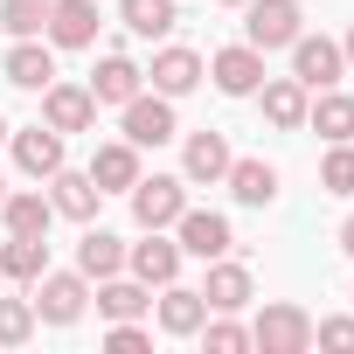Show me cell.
I'll use <instances>...</instances> for the list:
<instances>
[{"mask_svg": "<svg viewBox=\"0 0 354 354\" xmlns=\"http://www.w3.org/2000/svg\"><path fill=\"white\" fill-rule=\"evenodd\" d=\"M42 35H49V49H91L97 42V0H49Z\"/></svg>", "mask_w": 354, "mask_h": 354, "instance_id": "ba28073f", "label": "cell"}, {"mask_svg": "<svg viewBox=\"0 0 354 354\" xmlns=\"http://www.w3.org/2000/svg\"><path fill=\"white\" fill-rule=\"evenodd\" d=\"M42 271H49V236H8V243H0V278L35 285Z\"/></svg>", "mask_w": 354, "mask_h": 354, "instance_id": "484cf974", "label": "cell"}, {"mask_svg": "<svg viewBox=\"0 0 354 354\" xmlns=\"http://www.w3.org/2000/svg\"><path fill=\"white\" fill-rule=\"evenodd\" d=\"M306 125L333 146V139H354V97L333 84V91H319V104H306Z\"/></svg>", "mask_w": 354, "mask_h": 354, "instance_id": "d4e9b609", "label": "cell"}, {"mask_svg": "<svg viewBox=\"0 0 354 354\" xmlns=\"http://www.w3.org/2000/svg\"><path fill=\"white\" fill-rule=\"evenodd\" d=\"M91 118H97L91 84H49V91H42V125H56L63 139H70V132H91Z\"/></svg>", "mask_w": 354, "mask_h": 354, "instance_id": "9c48e42d", "label": "cell"}, {"mask_svg": "<svg viewBox=\"0 0 354 354\" xmlns=\"http://www.w3.org/2000/svg\"><path fill=\"white\" fill-rule=\"evenodd\" d=\"M91 181H97L104 195H132V181H139V146H132V139H111V146H97V160H91Z\"/></svg>", "mask_w": 354, "mask_h": 354, "instance_id": "e0dca14e", "label": "cell"}, {"mask_svg": "<svg viewBox=\"0 0 354 354\" xmlns=\"http://www.w3.org/2000/svg\"><path fill=\"white\" fill-rule=\"evenodd\" d=\"M0 77H8L15 91H49V84H56V56H49L35 35H15V49H8V63H0Z\"/></svg>", "mask_w": 354, "mask_h": 354, "instance_id": "4fadbf2b", "label": "cell"}, {"mask_svg": "<svg viewBox=\"0 0 354 354\" xmlns=\"http://www.w3.org/2000/svg\"><path fill=\"white\" fill-rule=\"evenodd\" d=\"M223 188H230V195H236L243 209H264V202L278 195V167H271V160H230Z\"/></svg>", "mask_w": 354, "mask_h": 354, "instance_id": "d6986e66", "label": "cell"}, {"mask_svg": "<svg viewBox=\"0 0 354 354\" xmlns=\"http://www.w3.org/2000/svg\"><path fill=\"white\" fill-rule=\"evenodd\" d=\"M319 188L326 195H354V139H333V153L319 167Z\"/></svg>", "mask_w": 354, "mask_h": 354, "instance_id": "f1b7e54d", "label": "cell"}, {"mask_svg": "<svg viewBox=\"0 0 354 354\" xmlns=\"http://www.w3.org/2000/svg\"><path fill=\"white\" fill-rule=\"evenodd\" d=\"M202 333H209V354H243V347H250V326H236L230 313L202 319Z\"/></svg>", "mask_w": 354, "mask_h": 354, "instance_id": "1f68e13d", "label": "cell"}, {"mask_svg": "<svg viewBox=\"0 0 354 354\" xmlns=\"http://www.w3.org/2000/svg\"><path fill=\"white\" fill-rule=\"evenodd\" d=\"M35 333V299H0V347H21Z\"/></svg>", "mask_w": 354, "mask_h": 354, "instance_id": "4dcf8cb0", "label": "cell"}, {"mask_svg": "<svg viewBox=\"0 0 354 354\" xmlns=\"http://www.w3.org/2000/svg\"><path fill=\"white\" fill-rule=\"evenodd\" d=\"M8 139H15V167L28 174V181H49V174L63 167V132L56 125H21Z\"/></svg>", "mask_w": 354, "mask_h": 354, "instance_id": "30bf717a", "label": "cell"}, {"mask_svg": "<svg viewBox=\"0 0 354 354\" xmlns=\"http://www.w3.org/2000/svg\"><path fill=\"white\" fill-rule=\"evenodd\" d=\"M118 111H125L118 125H125L132 146H167L174 132H181V125H174V97H160V91H139V97H125Z\"/></svg>", "mask_w": 354, "mask_h": 354, "instance_id": "8992f818", "label": "cell"}, {"mask_svg": "<svg viewBox=\"0 0 354 354\" xmlns=\"http://www.w3.org/2000/svg\"><path fill=\"white\" fill-rule=\"evenodd\" d=\"M146 77H153V91H160V97H188V91L202 84V56H195V49H160Z\"/></svg>", "mask_w": 354, "mask_h": 354, "instance_id": "ffe728a7", "label": "cell"}, {"mask_svg": "<svg viewBox=\"0 0 354 354\" xmlns=\"http://www.w3.org/2000/svg\"><path fill=\"white\" fill-rule=\"evenodd\" d=\"M0 223H8V236H49V223H56V202H49L42 188L0 195Z\"/></svg>", "mask_w": 354, "mask_h": 354, "instance_id": "2e32d148", "label": "cell"}, {"mask_svg": "<svg viewBox=\"0 0 354 354\" xmlns=\"http://www.w3.org/2000/svg\"><path fill=\"white\" fill-rule=\"evenodd\" d=\"M257 91H264V118H271L278 132H299V125H306V104H313V97H306L299 77H271V84H257Z\"/></svg>", "mask_w": 354, "mask_h": 354, "instance_id": "603a6c76", "label": "cell"}, {"mask_svg": "<svg viewBox=\"0 0 354 354\" xmlns=\"http://www.w3.org/2000/svg\"><path fill=\"white\" fill-rule=\"evenodd\" d=\"M174 243H181V257H202V264L236 250L230 216H216V209H181V223H174Z\"/></svg>", "mask_w": 354, "mask_h": 354, "instance_id": "5b68a950", "label": "cell"}, {"mask_svg": "<svg viewBox=\"0 0 354 354\" xmlns=\"http://www.w3.org/2000/svg\"><path fill=\"white\" fill-rule=\"evenodd\" d=\"M125 264H132L139 285H174V278H181V243H167L160 230H146V243H132Z\"/></svg>", "mask_w": 354, "mask_h": 354, "instance_id": "5bb4252c", "label": "cell"}, {"mask_svg": "<svg viewBox=\"0 0 354 354\" xmlns=\"http://www.w3.org/2000/svg\"><path fill=\"white\" fill-rule=\"evenodd\" d=\"M209 77H216L223 97H257V84H264V49L236 42V49H223V56L209 63Z\"/></svg>", "mask_w": 354, "mask_h": 354, "instance_id": "8fae6325", "label": "cell"}, {"mask_svg": "<svg viewBox=\"0 0 354 354\" xmlns=\"http://www.w3.org/2000/svg\"><path fill=\"white\" fill-rule=\"evenodd\" d=\"M209 313H243L250 306V271L230 264V257H209V285H202Z\"/></svg>", "mask_w": 354, "mask_h": 354, "instance_id": "ac0fdd59", "label": "cell"}, {"mask_svg": "<svg viewBox=\"0 0 354 354\" xmlns=\"http://www.w3.org/2000/svg\"><path fill=\"white\" fill-rule=\"evenodd\" d=\"M340 250H347V257H354V216H347V223H340Z\"/></svg>", "mask_w": 354, "mask_h": 354, "instance_id": "e575fe53", "label": "cell"}, {"mask_svg": "<svg viewBox=\"0 0 354 354\" xmlns=\"http://www.w3.org/2000/svg\"><path fill=\"white\" fill-rule=\"evenodd\" d=\"M216 8H243V0H216Z\"/></svg>", "mask_w": 354, "mask_h": 354, "instance_id": "74e56055", "label": "cell"}, {"mask_svg": "<svg viewBox=\"0 0 354 354\" xmlns=\"http://www.w3.org/2000/svg\"><path fill=\"white\" fill-rule=\"evenodd\" d=\"M160 333H174V340H188V333H202V319H209V299L195 292V285H181V278H174V285H160Z\"/></svg>", "mask_w": 354, "mask_h": 354, "instance_id": "7c38bea8", "label": "cell"}, {"mask_svg": "<svg viewBox=\"0 0 354 354\" xmlns=\"http://www.w3.org/2000/svg\"><path fill=\"white\" fill-rule=\"evenodd\" d=\"M306 15H299V0H243V42L250 49H292L306 28H299Z\"/></svg>", "mask_w": 354, "mask_h": 354, "instance_id": "7a4b0ae2", "label": "cell"}, {"mask_svg": "<svg viewBox=\"0 0 354 354\" xmlns=\"http://www.w3.org/2000/svg\"><path fill=\"white\" fill-rule=\"evenodd\" d=\"M313 340H319V347H340V354H354V319H319V326H313Z\"/></svg>", "mask_w": 354, "mask_h": 354, "instance_id": "836d02e7", "label": "cell"}, {"mask_svg": "<svg viewBox=\"0 0 354 354\" xmlns=\"http://www.w3.org/2000/svg\"><path fill=\"white\" fill-rule=\"evenodd\" d=\"M230 160H236V153H230V139H223V132H195V139H188V153H181V174H188V181H209V188H216L223 174H230Z\"/></svg>", "mask_w": 354, "mask_h": 354, "instance_id": "44dd1931", "label": "cell"}, {"mask_svg": "<svg viewBox=\"0 0 354 354\" xmlns=\"http://www.w3.org/2000/svg\"><path fill=\"white\" fill-rule=\"evenodd\" d=\"M49 202H56V216H70V223H91V216H97V202H104V188L91 181V174H70V167H56V174H49Z\"/></svg>", "mask_w": 354, "mask_h": 354, "instance_id": "9a60e30c", "label": "cell"}, {"mask_svg": "<svg viewBox=\"0 0 354 354\" xmlns=\"http://www.w3.org/2000/svg\"><path fill=\"white\" fill-rule=\"evenodd\" d=\"M84 306H91V278H84V271H42V278H35V319L77 326Z\"/></svg>", "mask_w": 354, "mask_h": 354, "instance_id": "277c9868", "label": "cell"}, {"mask_svg": "<svg viewBox=\"0 0 354 354\" xmlns=\"http://www.w3.org/2000/svg\"><path fill=\"white\" fill-rule=\"evenodd\" d=\"M0 146H8V118H0Z\"/></svg>", "mask_w": 354, "mask_h": 354, "instance_id": "8d00e7d4", "label": "cell"}, {"mask_svg": "<svg viewBox=\"0 0 354 354\" xmlns=\"http://www.w3.org/2000/svg\"><path fill=\"white\" fill-rule=\"evenodd\" d=\"M139 91H146V70H139L132 56H104L97 77H91V97H97V104H125V97H139Z\"/></svg>", "mask_w": 354, "mask_h": 354, "instance_id": "7402d4cb", "label": "cell"}, {"mask_svg": "<svg viewBox=\"0 0 354 354\" xmlns=\"http://www.w3.org/2000/svg\"><path fill=\"white\" fill-rule=\"evenodd\" d=\"M250 347H264V354H306V347H313V319H306V306H292V299L264 306V313L250 319Z\"/></svg>", "mask_w": 354, "mask_h": 354, "instance_id": "3957f363", "label": "cell"}, {"mask_svg": "<svg viewBox=\"0 0 354 354\" xmlns=\"http://www.w3.org/2000/svg\"><path fill=\"white\" fill-rule=\"evenodd\" d=\"M340 70H347L340 42H326V35H299V42H292V77H299L306 91H333Z\"/></svg>", "mask_w": 354, "mask_h": 354, "instance_id": "52a82bcc", "label": "cell"}, {"mask_svg": "<svg viewBox=\"0 0 354 354\" xmlns=\"http://www.w3.org/2000/svg\"><path fill=\"white\" fill-rule=\"evenodd\" d=\"M49 21V0H0V28L8 35H42Z\"/></svg>", "mask_w": 354, "mask_h": 354, "instance_id": "f546056e", "label": "cell"}, {"mask_svg": "<svg viewBox=\"0 0 354 354\" xmlns=\"http://www.w3.org/2000/svg\"><path fill=\"white\" fill-rule=\"evenodd\" d=\"M0 195H8V181H0Z\"/></svg>", "mask_w": 354, "mask_h": 354, "instance_id": "f35d334b", "label": "cell"}, {"mask_svg": "<svg viewBox=\"0 0 354 354\" xmlns=\"http://www.w3.org/2000/svg\"><path fill=\"white\" fill-rule=\"evenodd\" d=\"M118 15H125L132 35H167L174 21H181V8H174V0H118Z\"/></svg>", "mask_w": 354, "mask_h": 354, "instance_id": "83f0119b", "label": "cell"}, {"mask_svg": "<svg viewBox=\"0 0 354 354\" xmlns=\"http://www.w3.org/2000/svg\"><path fill=\"white\" fill-rule=\"evenodd\" d=\"M188 209V181L181 174H139L132 181V223L139 230H174Z\"/></svg>", "mask_w": 354, "mask_h": 354, "instance_id": "6da1fadb", "label": "cell"}, {"mask_svg": "<svg viewBox=\"0 0 354 354\" xmlns=\"http://www.w3.org/2000/svg\"><path fill=\"white\" fill-rule=\"evenodd\" d=\"M340 56H347V63H354V28H347V42H340Z\"/></svg>", "mask_w": 354, "mask_h": 354, "instance_id": "d590c367", "label": "cell"}, {"mask_svg": "<svg viewBox=\"0 0 354 354\" xmlns=\"http://www.w3.org/2000/svg\"><path fill=\"white\" fill-rule=\"evenodd\" d=\"M77 271H84V278H111V271H125V243H118L111 230H84V243H77Z\"/></svg>", "mask_w": 354, "mask_h": 354, "instance_id": "4316f807", "label": "cell"}, {"mask_svg": "<svg viewBox=\"0 0 354 354\" xmlns=\"http://www.w3.org/2000/svg\"><path fill=\"white\" fill-rule=\"evenodd\" d=\"M104 347H111V354H139V347H153V333H146L139 319H111V333H104Z\"/></svg>", "mask_w": 354, "mask_h": 354, "instance_id": "d6a6232c", "label": "cell"}, {"mask_svg": "<svg viewBox=\"0 0 354 354\" xmlns=\"http://www.w3.org/2000/svg\"><path fill=\"white\" fill-rule=\"evenodd\" d=\"M97 313L104 319H139V313H153V285H139V278H97Z\"/></svg>", "mask_w": 354, "mask_h": 354, "instance_id": "cb8c5ba5", "label": "cell"}]
</instances>
